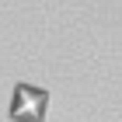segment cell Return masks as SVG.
<instances>
[{
  "label": "cell",
  "instance_id": "1",
  "mask_svg": "<svg viewBox=\"0 0 122 122\" xmlns=\"http://www.w3.org/2000/svg\"><path fill=\"white\" fill-rule=\"evenodd\" d=\"M46 101H49L46 91L28 87V84H18V91H14V105H10V115H14L18 122H42Z\"/></svg>",
  "mask_w": 122,
  "mask_h": 122
}]
</instances>
